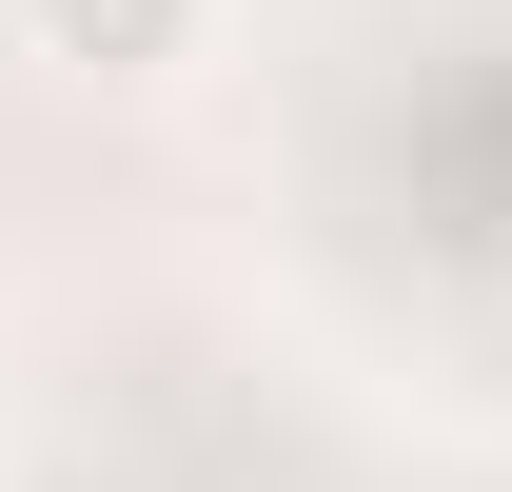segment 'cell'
<instances>
[{
	"label": "cell",
	"instance_id": "obj_1",
	"mask_svg": "<svg viewBox=\"0 0 512 492\" xmlns=\"http://www.w3.org/2000/svg\"><path fill=\"white\" fill-rule=\"evenodd\" d=\"M197 40H217V0H20V60H60V79H178Z\"/></svg>",
	"mask_w": 512,
	"mask_h": 492
}]
</instances>
